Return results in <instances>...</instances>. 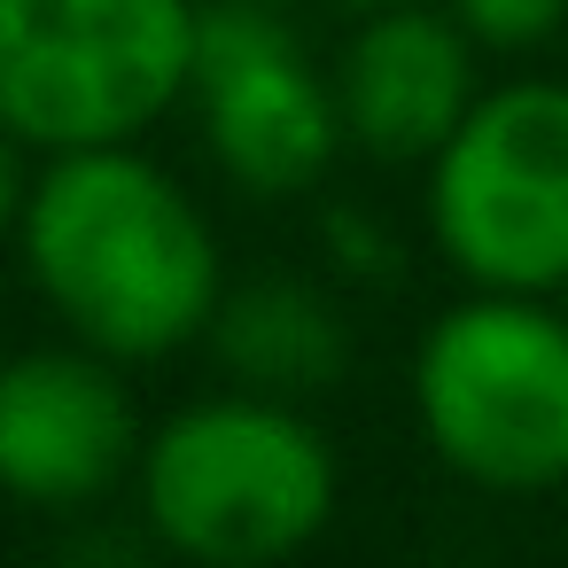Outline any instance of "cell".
<instances>
[{"instance_id":"cell-7","label":"cell","mask_w":568,"mask_h":568,"mask_svg":"<svg viewBox=\"0 0 568 568\" xmlns=\"http://www.w3.org/2000/svg\"><path fill=\"white\" fill-rule=\"evenodd\" d=\"M141 459V413L118 382V358L24 351L0 358V498L32 514L102 506Z\"/></svg>"},{"instance_id":"cell-5","label":"cell","mask_w":568,"mask_h":568,"mask_svg":"<svg viewBox=\"0 0 568 568\" xmlns=\"http://www.w3.org/2000/svg\"><path fill=\"white\" fill-rule=\"evenodd\" d=\"M428 234L467 288H568V87H483L428 156Z\"/></svg>"},{"instance_id":"cell-4","label":"cell","mask_w":568,"mask_h":568,"mask_svg":"<svg viewBox=\"0 0 568 568\" xmlns=\"http://www.w3.org/2000/svg\"><path fill=\"white\" fill-rule=\"evenodd\" d=\"M195 71V0H0V125L40 156L141 141Z\"/></svg>"},{"instance_id":"cell-12","label":"cell","mask_w":568,"mask_h":568,"mask_svg":"<svg viewBox=\"0 0 568 568\" xmlns=\"http://www.w3.org/2000/svg\"><path fill=\"white\" fill-rule=\"evenodd\" d=\"M327 9H358L366 17V9H389V0H327Z\"/></svg>"},{"instance_id":"cell-6","label":"cell","mask_w":568,"mask_h":568,"mask_svg":"<svg viewBox=\"0 0 568 568\" xmlns=\"http://www.w3.org/2000/svg\"><path fill=\"white\" fill-rule=\"evenodd\" d=\"M187 102L203 118L211 164L265 203L320 187L343 149L335 79L304 55L296 24L281 9H265V0H211V9H195Z\"/></svg>"},{"instance_id":"cell-9","label":"cell","mask_w":568,"mask_h":568,"mask_svg":"<svg viewBox=\"0 0 568 568\" xmlns=\"http://www.w3.org/2000/svg\"><path fill=\"white\" fill-rule=\"evenodd\" d=\"M211 327H219L226 358L273 397L281 389H320L343 366V320L296 281H265V288L226 296Z\"/></svg>"},{"instance_id":"cell-10","label":"cell","mask_w":568,"mask_h":568,"mask_svg":"<svg viewBox=\"0 0 568 568\" xmlns=\"http://www.w3.org/2000/svg\"><path fill=\"white\" fill-rule=\"evenodd\" d=\"M452 17L483 55H529L568 24V0H452Z\"/></svg>"},{"instance_id":"cell-2","label":"cell","mask_w":568,"mask_h":568,"mask_svg":"<svg viewBox=\"0 0 568 568\" xmlns=\"http://www.w3.org/2000/svg\"><path fill=\"white\" fill-rule=\"evenodd\" d=\"M141 521L195 568H273L335 514L327 436L273 389L195 397L141 436Z\"/></svg>"},{"instance_id":"cell-3","label":"cell","mask_w":568,"mask_h":568,"mask_svg":"<svg viewBox=\"0 0 568 568\" xmlns=\"http://www.w3.org/2000/svg\"><path fill=\"white\" fill-rule=\"evenodd\" d=\"M413 413L428 452L475 490L568 483V304L475 288L436 312L413 351Z\"/></svg>"},{"instance_id":"cell-1","label":"cell","mask_w":568,"mask_h":568,"mask_svg":"<svg viewBox=\"0 0 568 568\" xmlns=\"http://www.w3.org/2000/svg\"><path fill=\"white\" fill-rule=\"evenodd\" d=\"M17 257L71 343L118 366L187 351L226 304L211 219L133 141L48 156V172L24 187Z\"/></svg>"},{"instance_id":"cell-13","label":"cell","mask_w":568,"mask_h":568,"mask_svg":"<svg viewBox=\"0 0 568 568\" xmlns=\"http://www.w3.org/2000/svg\"><path fill=\"white\" fill-rule=\"evenodd\" d=\"M560 296H568V288H560Z\"/></svg>"},{"instance_id":"cell-11","label":"cell","mask_w":568,"mask_h":568,"mask_svg":"<svg viewBox=\"0 0 568 568\" xmlns=\"http://www.w3.org/2000/svg\"><path fill=\"white\" fill-rule=\"evenodd\" d=\"M24 141L0 125V234H17V219H24Z\"/></svg>"},{"instance_id":"cell-8","label":"cell","mask_w":568,"mask_h":568,"mask_svg":"<svg viewBox=\"0 0 568 568\" xmlns=\"http://www.w3.org/2000/svg\"><path fill=\"white\" fill-rule=\"evenodd\" d=\"M475 55L483 48L459 32L452 9H428V0L366 9L327 71L343 141L374 164H428L483 94Z\"/></svg>"}]
</instances>
